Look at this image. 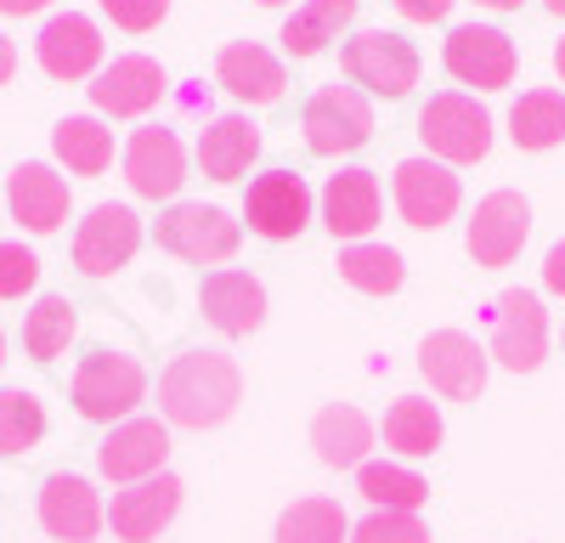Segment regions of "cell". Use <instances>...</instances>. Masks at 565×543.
<instances>
[{
    "instance_id": "6da1fadb",
    "label": "cell",
    "mask_w": 565,
    "mask_h": 543,
    "mask_svg": "<svg viewBox=\"0 0 565 543\" xmlns=\"http://www.w3.org/2000/svg\"><path fill=\"white\" fill-rule=\"evenodd\" d=\"M244 402V369L226 351H181L159 374V414L175 430H215L238 414Z\"/></svg>"
},
{
    "instance_id": "7a4b0ae2",
    "label": "cell",
    "mask_w": 565,
    "mask_h": 543,
    "mask_svg": "<svg viewBox=\"0 0 565 543\" xmlns=\"http://www.w3.org/2000/svg\"><path fill=\"white\" fill-rule=\"evenodd\" d=\"M148 402V369L130 351H90L74 369V407L90 425H125Z\"/></svg>"
},
{
    "instance_id": "3957f363",
    "label": "cell",
    "mask_w": 565,
    "mask_h": 543,
    "mask_svg": "<svg viewBox=\"0 0 565 543\" xmlns=\"http://www.w3.org/2000/svg\"><path fill=\"white\" fill-rule=\"evenodd\" d=\"M418 136L430 159H441L447 170L452 164H481L492 153V114L463 97V91H436L430 103L418 108Z\"/></svg>"
},
{
    "instance_id": "277c9868",
    "label": "cell",
    "mask_w": 565,
    "mask_h": 543,
    "mask_svg": "<svg viewBox=\"0 0 565 543\" xmlns=\"http://www.w3.org/2000/svg\"><path fill=\"white\" fill-rule=\"evenodd\" d=\"M340 63H345V79L362 91V97H407V91L418 85V45L407 40V34H396V29H362V34H351L345 40V52H340Z\"/></svg>"
},
{
    "instance_id": "5b68a950",
    "label": "cell",
    "mask_w": 565,
    "mask_h": 543,
    "mask_svg": "<svg viewBox=\"0 0 565 543\" xmlns=\"http://www.w3.org/2000/svg\"><path fill=\"white\" fill-rule=\"evenodd\" d=\"M153 244L175 260H193V266H221L238 255L244 244V226L232 221L226 210L215 204H170L159 221H153Z\"/></svg>"
},
{
    "instance_id": "8992f818",
    "label": "cell",
    "mask_w": 565,
    "mask_h": 543,
    "mask_svg": "<svg viewBox=\"0 0 565 543\" xmlns=\"http://www.w3.org/2000/svg\"><path fill=\"white\" fill-rule=\"evenodd\" d=\"M300 125H306V148L317 159H340L373 142V108L356 85H322L306 103Z\"/></svg>"
},
{
    "instance_id": "52a82bcc",
    "label": "cell",
    "mask_w": 565,
    "mask_h": 543,
    "mask_svg": "<svg viewBox=\"0 0 565 543\" xmlns=\"http://www.w3.org/2000/svg\"><path fill=\"white\" fill-rule=\"evenodd\" d=\"M509 374H532L548 356V311L532 289H509L492 306V351Z\"/></svg>"
},
{
    "instance_id": "ba28073f",
    "label": "cell",
    "mask_w": 565,
    "mask_h": 543,
    "mask_svg": "<svg viewBox=\"0 0 565 543\" xmlns=\"http://www.w3.org/2000/svg\"><path fill=\"white\" fill-rule=\"evenodd\" d=\"M487 345H476V334L463 329H436L418 345V374L447 402H476L487 391Z\"/></svg>"
},
{
    "instance_id": "9c48e42d",
    "label": "cell",
    "mask_w": 565,
    "mask_h": 543,
    "mask_svg": "<svg viewBox=\"0 0 565 543\" xmlns=\"http://www.w3.org/2000/svg\"><path fill=\"white\" fill-rule=\"evenodd\" d=\"M441 63L458 85H476V91H503L514 79V68H521V57H514V40L492 23H463L447 34L441 45Z\"/></svg>"
},
{
    "instance_id": "30bf717a",
    "label": "cell",
    "mask_w": 565,
    "mask_h": 543,
    "mask_svg": "<svg viewBox=\"0 0 565 543\" xmlns=\"http://www.w3.org/2000/svg\"><path fill=\"white\" fill-rule=\"evenodd\" d=\"M526 233H532V204L526 193H514V188H498L476 204V215H469V260L476 266H509L514 255L526 249Z\"/></svg>"
},
{
    "instance_id": "8fae6325",
    "label": "cell",
    "mask_w": 565,
    "mask_h": 543,
    "mask_svg": "<svg viewBox=\"0 0 565 543\" xmlns=\"http://www.w3.org/2000/svg\"><path fill=\"white\" fill-rule=\"evenodd\" d=\"M141 249V221L130 204H97L74 226V266L85 278H114L119 266Z\"/></svg>"
},
{
    "instance_id": "7c38bea8",
    "label": "cell",
    "mask_w": 565,
    "mask_h": 543,
    "mask_svg": "<svg viewBox=\"0 0 565 543\" xmlns=\"http://www.w3.org/2000/svg\"><path fill=\"white\" fill-rule=\"evenodd\" d=\"M244 221H249V233H260L271 244L300 238L306 221H311V188H306V175H295V170L255 175L249 193H244Z\"/></svg>"
},
{
    "instance_id": "4fadbf2b",
    "label": "cell",
    "mask_w": 565,
    "mask_h": 543,
    "mask_svg": "<svg viewBox=\"0 0 565 543\" xmlns=\"http://www.w3.org/2000/svg\"><path fill=\"white\" fill-rule=\"evenodd\" d=\"M164 459H170V425L164 419H125L103 436L97 447V470L119 487H136V481H153L164 476Z\"/></svg>"
},
{
    "instance_id": "5bb4252c",
    "label": "cell",
    "mask_w": 565,
    "mask_h": 543,
    "mask_svg": "<svg viewBox=\"0 0 565 543\" xmlns=\"http://www.w3.org/2000/svg\"><path fill=\"white\" fill-rule=\"evenodd\" d=\"M125 181L136 199H175L186 181V148L170 125H141L125 142Z\"/></svg>"
},
{
    "instance_id": "9a60e30c",
    "label": "cell",
    "mask_w": 565,
    "mask_h": 543,
    "mask_svg": "<svg viewBox=\"0 0 565 543\" xmlns=\"http://www.w3.org/2000/svg\"><path fill=\"white\" fill-rule=\"evenodd\" d=\"M181 476H153V481H136V487H119L114 504H108V526L119 543H153L175 515H181Z\"/></svg>"
},
{
    "instance_id": "2e32d148",
    "label": "cell",
    "mask_w": 565,
    "mask_h": 543,
    "mask_svg": "<svg viewBox=\"0 0 565 543\" xmlns=\"http://www.w3.org/2000/svg\"><path fill=\"white\" fill-rule=\"evenodd\" d=\"M199 306L210 317V329L226 334V340H249L260 323H266V284L249 278L238 266H221L199 284Z\"/></svg>"
},
{
    "instance_id": "e0dca14e",
    "label": "cell",
    "mask_w": 565,
    "mask_h": 543,
    "mask_svg": "<svg viewBox=\"0 0 565 543\" xmlns=\"http://www.w3.org/2000/svg\"><path fill=\"white\" fill-rule=\"evenodd\" d=\"M103 521H108L103 498H97V487H90L85 476H68V470L45 476V487H40V526H45V537H57V543H97Z\"/></svg>"
},
{
    "instance_id": "ac0fdd59",
    "label": "cell",
    "mask_w": 565,
    "mask_h": 543,
    "mask_svg": "<svg viewBox=\"0 0 565 543\" xmlns=\"http://www.w3.org/2000/svg\"><path fill=\"white\" fill-rule=\"evenodd\" d=\"M34 57L52 79H90L103 74V29L85 12H57L34 34Z\"/></svg>"
},
{
    "instance_id": "d6986e66",
    "label": "cell",
    "mask_w": 565,
    "mask_h": 543,
    "mask_svg": "<svg viewBox=\"0 0 565 543\" xmlns=\"http://www.w3.org/2000/svg\"><path fill=\"white\" fill-rule=\"evenodd\" d=\"M396 210L418 233H436L458 210V175L441 159H402L396 164Z\"/></svg>"
},
{
    "instance_id": "ffe728a7",
    "label": "cell",
    "mask_w": 565,
    "mask_h": 543,
    "mask_svg": "<svg viewBox=\"0 0 565 543\" xmlns=\"http://www.w3.org/2000/svg\"><path fill=\"white\" fill-rule=\"evenodd\" d=\"M380 210H385V193H380V175L351 164L340 175H328V188H322V221H328V233L345 238V244H362L373 226H380Z\"/></svg>"
},
{
    "instance_id": "44dd1931",
    "label": "cell",
    "mask_w": 565,
    "mask_h": 543,
    "mask_svg": "<svg viewBox=\"0 0 565 543\" xmlns=\"http://www.w3.org/2000/svg\"><path fill=\"white\" fill-rule=\"evenodd\" d=\"M164 97V68L153 57H114L97 79H90V103H97V114H114V119H136V114H148L159 108Z\"/></svg>"
},
{
    "instance_id": "7402d4cb",
    "label": "cell",
    "mask_w": 565,
    "mask_h": 543,
    "mask_svg": "<svg viewBox=\"0 0 565 543\" xmlns=\"http://www.w3.org/2000/svg\"><path fill=\"white\" fill-rule=\"evenodd\" d=\"M7 204H12V221H23L29 233H57L74 199H68V181L52 164H18L7 181Z\"/></svg>"
},
{
    "instance_id": "603a6c76",
    "label": "cell",
    "mask_w": 565,
    "mask_h": 543,
    "mask_svg": "<svg viewBox=\"0 0 565 543\" xmlns=\"http://www.w3.org/2000/svg\"><path fill=\"white\" fill-rule=\"evenodd\" d=\"M311 447H317V459L328 470H362L367 447H373V419L356 402H328L311 419Z\"/></svg>"
},
{
    "instance_id": "cb8c5ba5",
    "label": "cell",
    "mask_w": 565,
    "mask_h": 543,
    "mask_svg": "<svg viewBox=\"0 0 565 543\" xmlns=\"http://www.w3.org/2000/svg\"><path fill=\"white\" fill-rule=\"evenodd\" d=\"M215 79H221L238 103H277L282 85H289L282 63L266 52L260 40H232L226 52L215 57Z\"/></svg>"
},
{
    "instance_id": "d4e9b609",
    "label": "cell",
    "mask_w": 565,
    "mask_h": 543,
    "mask_svg": "<svg viewBox=\"0 0 565 543\" xmlns=\"http://www.w3.org/2000/svg\"><path fill=\"white\" fill-rule=\"evenodd\" d=\"M260 153V125L249 114H221L199 136V170L210 181H238Z\"/></svg>"
},
{
    "instance_id": "484cf974",
    "label": "cell",
    "mask_w": 565,
    "mask_h": 543,
    "mask_svg": "<svg viewBox=\"0 0 565 543\" xmlns=\"http://www.w3.org/2000/svg\"><path fill=\"white\" fill-rule=\"evenodd\" d=\"M385 447L402 453V459H430V453L441 447L447 425H441V407L430 396H396L385 407Z\"/></svg>"
},
{
    "instance_id": "4316f807",
    "label": "cell",
    "mask_w": 565,
    "mask_h": 543,
    "mask_svg": "<svg viewBox=\"0 0 565 543\" xmlns=\"http://www.w3.org/2000/svg\"><path fill=\"white\" fill-rule=\"evenodd\" d=\"M362 0H300L282 23V52L289 57H317L328 40H340V29L356 18Z\"/></svg>"
},
{
    "instance_id": "83f0119b",
    "label": "cell",
    "mask_w": 565,
    "mask_h": 543,
    "mask_svg": "<svg viewBox=\"0 0 565 543\" xmlns=\"http://www.w3.org/2000/svg\"><path fill=\"white\" fill-rule=\"evenodd\" d=\"M509 136L526 153H548L565 142V91H521V103L509 108Z\"/></svg>"
},
{
    "instance_id": "f1b7e54d",
    "label": "cell",
    "mask_w": 565,
    "mask_h": 543,
    "mask_svg": "<svg viewBox=\"0 0 565 543\" xmlns=\"http://www.w3.org/2000/svg\"><path fill=\"white\" fill-rule=\"evenodd\" d=\"M271 543H351V521L340 510V498H295L289 510L277 515Z\"/></svg>"
},
{
    "instance_id": "f546056e",
    "label": "cell",
    "mask_w": 565,
    "mask_h": 543,
    "mask_svg": "<svg viewBox=\"0 0 565 543\" xmlns=\"http://www.w3.org/2000/svg\"><path fill=\"white\" fill-rule=\"evenodd\" d=\"M52 148L74 175H103L114 164V130L103 119H90V114H68L52 130Z\"/></svg>"
},
{
    "instance_id": "4dcf8cb0",
    "label": "cell",
    "mask_w": 565,
    "mask_h": 543,
    "mask_svg": "<svg viewBox=\"0 0 565 543\" xmlns=\"http://www.w3.org/2000/svg\"><path fill=\"white\" fill-rule=\"evenodd\" d=\"M356 492L373 510H391V515H418L424 504H430V481H424L418 470H407V465H362Z\"/></svg>"
},
{
    "instance_id": "1f68e13d",
    "label": "cell",
    "mask_w": 565,
    "mask_h": 543,
    "mask_svg": "<svg viewBox=\"0 0 565 543\" xmlns=\"http://www.w3.org/2000/svg\"><path fill=\"white\" fill-rule=\"evenodd\" d=\"M74 334H79V311H74L68 295H40L23 317V351L34 362H57Z\"/></svg>"
},
{
    "instance_id": "d6a6232c",
    "label": "cell",
    "mask_w": 565,
    "mask_h": 543,
    "mask_svg": "<svg viewBox=\"0 0 565 543\" xmlns=\"http://www.w3.org/2000/svg\"><path fill=\"white\" fill-rule=\"evenodd\" d=\"M340 278L362 295H396L402 278H407V266L391 244H345L340 249Z\"/></svg>"
},
{
    "instance_id": "836d02e7",
    "label": "cell",
    "mask_w": 565,
    "mask_h": 543,
    "mask_svg": "<svg viewBox=\"0 0 565 543\" xmlns=\"http://www.w3.org/2000/svg\"><path fill=\"white\" fill-rule=\"evenodd\" d=\"M45 436V407L34 391H0V459L34 453Z\"/></svg>"
},
{
    "instance_id": "e575fe53",
    "label": "cell",
    "mask_w": 565,
    "mask_h": 543,
    "mask_svg": "<svg viewBox=\"0 0 565 543\" xmlns=\"http://www.w3.org/2000/svg\"><path fill=\"white\" fill-rule=\"evenodd\" d=\"M351 543H430V526H424L418 515L373 510L362 526H351Z\"/></svg>"
},
{
    "instance_id": "d590c367",
    "label": "cell",
    "mask_w": 565,
    "mask_h": 543,
    "mask_svg": "<svg viewBox=\"0 0 565 543\" xmlns=\"http://www.w3.org/2000/svg\"><path fill=\"white\" fill-rule=\"evenodd\" d=\"M40 284V255L29 244H0V300H23Z\"/></svg>"
},
{
    "instance_id": "8d00e7d4",
    "label": "cell",
    "mask_w": 565,
    "mask_h": 543,
    "mask_svg": "<svg viewBox=\"0 0 565 543\" xmlns=\"http://www.w3.org/2000/svg\"><path fill=\"white\" fill-rule=\"evenodd\" d=\"M103 12H108L125 34H148V29H159V23H164L170 0H103Z\"/></svg>"
},
{
    "instance_id": "74e56055",
    "label": "cell",
    "mask_w": 565,
    "mask_h": 543,
    "mask_svg": "<svg viewBox=\"0 0 565 543\" xmlns=\"http://www.w3.org/2000/svg\"><path fill=\"white\" fill-rule=\"evenodd\" d=\"M396 12H402L407 23H441V18L452 12V0H396Z\"/></svg>"
},
{
    "instance_id": "f35d334b",
    "label": "cell",
    "mask_w": 565,
    "mask_h": 543,
    "mask_svg": "<svg viewBox=\"0 0 565 543\" xmlns=\"http://www.w3.org/2000/svg\"><path fill=\"white\" fill-rule=\"evenodd\" d=\"M543 289L548 295H565V238L543 255Z\"/></svg>"
},
{
    "instance_id": "ab89813d",
    "label": "cell",
    "mask_w": 565,
    "mask_h": 543,
    "mask_svg": "<svg viewBox=\"0 0 565 543\" xmlns=\"http://www.w3.org/2000/svg\"><path fill=\"white\" fill-rule=\"evenodd\" d=\"M52 0H0V18H29V12H45Z\"/></svg>"
},
{
    "instance_id": "60d3db41",
    "label": "cell",
    "mask_w": 565,
    "mask_h": 543,
    "mask_svg": "<svg viewBox=\"0 0 565 543\" xmlns=\"http://www.w3.org/2000/svg\"><path fill=\"white\" fill-rule=\"evenodd\" d=\"M12 74H18V45L0 34V85H12Z\"/></svg>"
},
{
    "instance_id": "b9f144b4",
    "label": "cell",
    "mask_w": 565,
    "mask_h": 543,
    "mask_svg": "<svg viewBox=\"0 0 565 543\" xmlns=\"http://www.w3.org/2000/svg\"><path fill=\"white\" fill-rule=\"evenodd\" d=\"M481 7H492V12H521V0H481Z\"/></svg>"
},
{
    "instance_id": "7bdbcfd3",
    "label": "cell",
    "mask_w": 565,
    "mask_h": 543,
    "mask_svg": "<svg viewBox=\"0 0 565 543\" xmlns=\"http://www.w3.org/2000/svg\"><path fill=\"white\" fill-rule=\"evenodd\" d=\"M554 68H559V79H565V40L554 45Z\"/></svg>"
},
{
    "instance_id": "ee69618b",
    "label": "cell",
    "mask_w": 565,
    "mask_h": 543,
    "mask_svg": "<svg viewBox=\"0 0 565 543\" xmlns=\"http://www.w3.org/2000/svg\"><path fill=\"white\" fill-rule=\"evenodd\" d=\"M543 7H548L554 18H565V0H543Z\"/></svg>"
},
{
    "instance_id": "f6af8a7d",
    "label": "cell",
    "mask_w": 565,
    "mask_h": 543,
    "mask_svg": "<svg viewBox=\"0 0 565 543\" xmlns=\"http://www.w3.org/2000/svg\"><path fill=\"white\" fill-rule=\"evenodd\" d=\"M0 369H7V334H0Z\"/></svg>"
},
{
    "instance_id": "bcb514c9",
    "label": "cell",
    "mask_w": 565,
    "mask_h": 543,
    "mask_svg": "<svg viewBox=\"0 0 565 543\" xmlns=\"http://www.w3.org/2000/svg\"><path fill=\"white\" fill-rule=\"evenodd\" d=\"M260 7H282V0H260Z\"/></svg>"
}]
</instances>
